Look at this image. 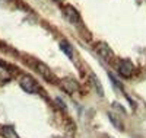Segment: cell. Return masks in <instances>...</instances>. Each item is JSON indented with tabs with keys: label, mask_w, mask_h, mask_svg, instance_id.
I'll return each mask as SVG.
<instances>
[{
	"label": "cell",
	"mask_w": 146,
	"mask_h": 138,
	"mask_svg": "<svg viewBox=\"0 0 146 138\" xmlns=\"http://www.w3.org/2000/svg\"><path fill=\"white\" fill-rule=\"evenodd\" d=\"M0 134L3 135V138H19L12 127H3L2 129H0Z\"/></svg>",
	"instance_id": "cell-6"
},
{
	"label": "cell",
	"mask_w": 146,
	"mask_h": 138,
	"mask_svg": "<svg viewBox=\"0 0 146 138\" xmlns=\"http://www.w3.org/2000/svg\"><path fill=\"white\" fill-rule=\"evenodd\" d=\"M60 86H62V89L69 93V95H73L79 92V83L76 80H72V79H66V80H62V83H60Z\"/></svg>",
	"instance_id": "cell-4"
},
{
	"label": "cell",
	"mask_w": 146,
	"mask_h": 138,
	"mask_svg": "<svg viewBox=\"0 0 146 138\" xmlns=\"http://www.w3.org/2000/svg\"><path fill=\"white\" fill-rule=\"evenodd\" d=\"M60 47H62V49L69 55V58H73V57H75V51H73V47H72L67 41H62V42H60Z\"/></svg>",
	"instance_id": "cell-7"
},
{
	"label": "cell",
	"mask_w": 146,
	"mask_h": 138,
	"mask_svg": "<svg viewBox=\"0 0 146 138\" xmlns=\"http://www.w3.org/2000/svg\"><path fill=\"white\" fill-rule=\"evenodd\" d=\"M28 64H29V66H32V67H34L36 71H38L44 79H47L48 81H53V80H54V76H53L51 70L48 68V67L44 64V62L36 61V60H34V58H29V60H28Z\"/></svg>",
	"instance_id": "cell-1"
},
{
	"label": "cell",
	"mask_w": 146,
	"mask_h": 138,
	"mask_svg": "<svg viewBox=\"0 0 146 138\" xmlns=\"http://www.w3.org/2000/svg\"><path fill=\"white\" fill-rule=\"evenodd\" d=\"M19 84H21V87L25 92H28V93H36L40 90V86H38V83H36L32 77H28V76H25V77H22L21 79V81H19Z\"/></svg>",
	"instance_id": "cell-3"
},
{
	"label": "cell",
	"mask_w": 146,
	"mask_h": 138,
	"mask_svg": "<svg viewBox=\"0 0 146 138\" xmlns=\"http://www.w3.org/2000/svg\"><path fill=\"white\" fill-rule=\"evenodd\" d=\"M12 77V71L5 66V64H0V81H7Z\"/></svg>",
	"instance_id": "cell-5"
},
{
	"label": "cell",
	"mask_w": 146,
	"mask_h": 138,
	"mask_svg": "<svg viewBox=\"0 0 146 138\" xmlns=\"http://www.w3.org/2000/svg\"><path fill=\"white\" fill-rule=\"evenodd\" d=\"M63 15H64V18L70 23H75V25H78V26H80V25H82V16H80V13L73 6L66 5L63 7Z\"/></svg>",
	"instance_id": "cell-2"
}]
</instances>
